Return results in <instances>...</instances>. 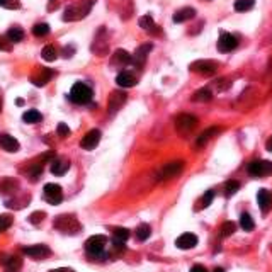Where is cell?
<instances>
[{
    "label": "cell",
    "mask_w": 272,
    "mask_h": 272,
    "mask_svg": "<svg viewBox=\"0 0 272 272\" xmlns=\"http://www.w3.org/2000/svg\"><path fill=\"white\" fill-rule=\"evenodd\" d=\"M191 272H208V270H206V267H204V265L196 264V265L191 267Z\"/></svg>",
    "instance_id": "7bdbcfd3"
},
{
    "label": "cell",
    "mask_w": 272,
    "mask_h": 272,
    "mask_svg": "<svg viewBox=\"0 0 272 272\" xmlns=\"http://www.w3.org/2000/svg\"><path fill=\"white\" fill-rule=\"evenodd\" d=\"M238 46V41L233 34L230 33H221L220 39H218V51L220 53H230Z\"/></svg>",
    "instance_id": "52a82bcc"
},
{
    "label": "cell",
    "mask_w": 272,
    "mask_h": 272,
    "mask_svg": "<svg viewBox=\"0 0 272 272\" xmlns=\"http://www.w3.org/2000/svg\"><path fill=\"white\" fill-rule=\"evenodd\" d=\"M236 231V225L233 221H226V223H223L221 225V228H220V235L223 236V238H226V236H231Z\"/></svg>",
    "instance_id": "f546056e"
},
{
    "label": "cell",
    "mask_w": 272,
    "mask_h": 272,
    "mask_svg": "<svg viewBox=\"0 0 272 272\" xmlns=\"http://www.w3.org/2000/svg\"><path fill=\"white\" fill-rule=\"evenodd\" d=\"M151 44H141L140 48H136V51H135V55H131V65H135V66H143L145 65V61H146V58H148L150 55V51H151Z\"/></svg>",
    "instance_id": "9c48e42d"
},
{
    "label": "cell",
    "mask_w": 272,
    "mask_h": 272,
    "mask_svg": "<svg viewBox=\"0 0 272 272\" xmlns=\"http://www.w3.org/2000/svg\"><path fill=\"white\" fill-rule=\"evenodd\" d=\"M265 148L269 150V151H272V136L269 138V140H267V143H265Z\"/></svg>",
    "instance_id": "f6af8a7d"
},
{
    "label": "cell",
    "mask_w": 272,
    "mask_h": 272,
    "mask_svg": "<svg viewBox=\"0 0 272 272\" xmlns=\"http://www.w3.org/2000/svg\"><path fill=\"white\" fill-rule=\"evenodd\" d=\"M213 198H215V193H213V191H206L203 199H201V208H208L209 204L213 203Z\"/></svg>",
    "instance_id": "f35d334b"
},
{
    "label": "cell",
    "mask_w": 272,
    "mask_h": 272,
    "mask_svg": "<svg viewBox=\"0 0 272 272\" xmlns=\"http://www.w3.org/2000/svg\"><path fill=\"white\" fill-rule=\"evenodd\" d=\"M182 168H184V162H182V160L170 162L162 168V173H160V175H162V179H172V177L179 175L182 172Z\"/></svg>",
    "instance_id": "7c38bea8"
},
{
    "label": "cell",
    "mask_w": 272,
    "mask_h": 272,
    "mask_svg": "<svg viewBox=\"0 0 272 272\" xmlns=\"http://www.w3.org/2000/svg\"><path fill=\"white\" fill-rule=\"evenodd\" d=\"M46 216L43 211H36V213H33V215L29 216V223H33V225H38V223H41L43 221V218Z\"/></svg>",
    "instance_id": "60d3db41"
},
{
    "label": "cell",
    "mask_w": 272,
    "mask_h": 272,
    "mask_svg": "<svg viewBox=\"0 0 272 272\" xmlns=\"http://www.w3.org/2000/svg\"><path fill=\"white\" fill-rule=\"evenodd\" d=\"M48 272H75L73 269H70V267H60V269H51Z\"/></svg>",
    "instance_id": "ee69618b"
},
{
    "label": "cell",
    "mask_w": 272,
    "mask_h": 272,
    "mask_svg": "<svg viewBox=\"0 0 272 272\" xmlns=\"http://www.w3.org/2000/svg\"><path fill=\"white\" fill-rule=\"evenodd\" d=\"M4 265H6V272H19L21 265H22V258L17 255H11V257H7L6 262H4Z\"/></svg>",
    "instance_id": "7402d4cb"
},
{
    "label": "cell",
    "mask_w": 272,
    "mask_h": 272,
    "mask_svg": "<svg viewBox=\"0 0 272 272\" xmlns=\"http://www.w3.org/2000/svg\"><path fill=\"white\" fill-rule=\"evenodd\" d=\"M257 201H258V208H260L262 213H269L272 208V194L270 191L267 189H260L257 193Z\"/></svg>",
    "instance_id": "9a60e30c"
},
{
    "label": "cell",
    "mask_w": 272,
    "mask_h": 272,
    "mask_svg": "<svg viewBox=\"0 0 272 272\" xmlns=\"http://www.w3.org/2000/svg\"><path fill=\"white\" fill-rule=\"evenodd\" d=\"M253 6H255V0H236V2H235V11L245 12V11H250Z\"/></svg>",
    "instance_id": "836d02e7"
},
{
    "label": "cell",
    "mask_w": 272,
    "mask_h": 272,
    "mask_svg": "<svg viewBox=\"0 0 272 272\" xmlns=\"http://www.w3.org/2000/svg\"><path fill=\"white\" fill-rule=\"evenodd\" d=\"M211 90L209 88H201V90H198L194 94V97H193V101L196 102H208V101H211Z\"/></svg>",
    "instance_id": "d6a6232c"
},
{
    "label": "cell",
    "mask_w": 272,
    "mask_h": 272,
    "mask_svg": "<svg viewBox=\"0 0 272 272\" xmlns=\"http://www.w3.org/2000/svg\"><path fill=\"white\" fill-rule=\"evenodd\" d=\"M85 12H87V11H82V9H78L77 6H72V7H68V9L65 11L63 19H65V21H77V19H80V17L85 16Z\"/></svg>",
    "instance_id": "603a6c76"
},
{
    "label": "cell",
    "mask_w": 272,
    "mask_h": 272,
    "mask_svg": "<svg viewBox=\"0 0 272 272\" xmlns=\"http://www.w3.org/2000/svg\"><path fill=\"white\" fill-rule=\"evenodd\" d=\"M17 189V182L14 179H2L0 180V193H12Z\"/></svg>",
    "instance_id": "1f68e13d"
},
{
    "label": "cell",
    "mask_w": 272,
    "mask_h": 272,
    "mask_svg": "<svg viewBox=\"0 0 272 272\" xmlns=\"http://www.w3.org/2000/svg\"><path fill=\"white\" fill-rule=\"evenodd\" d=\"M0 51H11V44L4 41V38L0 36Z\"/></svg>",
    "instance_id": "b9f144b4"
},
{
    "label": "cell",
    "mask_w": 272,
    "mask_h": 272,
    "mask_svg": "<svg viewBox=\"0 0 272 272\" xmlns=\"http://www.w3.org/2000/svg\"><path fill=\"white\" fill-rule=\"evenodd\" d=\"M7 39L11 43H21L24 39V31L21 28H12L7 31Z\"/></svg>",
    "instance_id": "4316f807"
},
{
    "label": "cell",
    "mask_w": 272,
    "mask_h": 272,
    "mask_svg": "<svg viewBox=\"0 0 272 272\" xmlns=\"http://www.w3.org/2000/svg\"><path fill=\"white\" fill-rule=\"evenodd\" d=\"M248 172L255 177H265L272 173V162L269 160H253L248 163Z\"/></svg>",
    "instance_id": "5b68a950"
},
{
    "label": "cell",
    "mask_w": 272,
    "mask_h": 272,
    "mask_svg": "<svg viewBox=\"0 0 272 272\" xmlns=\"http://www.w3.org/2000/svg\"><path fill=\"white\" fill-rule=\"evenodd\" d=\"M48 33H50V26H48L46 22L36 24V26H34V28H33V34H34V36H39V38H41V36H46Z\"/></svg>",
    "instance_id": "e575fe53"
},
{
    "label": "cell",
    "mask_w": 272,
    "mask_h": 272,
    "mask_svg": "<svg viewBox=\"0 0 272 272\" xmlns=\"http://www.w3.org/2000/svg\"><path fill=\"white\" fill-rule=\"evenodd\" d=\"M198 242L199 240L194 233H184L175 240V245L180 250H189V248H194L196 245H198Z\"/></svg>",
    "instance_id": "4fadbf2b"
},
{
    "label": "cell",
    "mask_w": 272,
    "mask_h": 272,
    "mask_svg": "<svg viewBox=\"0 0 272 272\" xmlns=\"http://www.w3.org/2000/svg\"><path fill=\"white\" fill-rule=\"evenodd\" d=\"M70 168V162L66 158H55L51 162V173L55 175H65Z\"/></svg>",
    "instance_id": "d6986e66"
},
{
    "label": "cell",
    "mask_w": 272,
    "mask_h": 272,
    "mask_svg": "<svg viewBox=\"0 0 272 272\" xmlns=\"http://www.w3.org/2000/svg\"><path fill=\"white\" fill-rule=\"evenodd\" d=\"M151 235V228L150 225H146V223H141V225H138L136 228V236L140 242H145V240H148Z\"/></svg>",
    "instance_id": "83f0119b"
},
{
    "label": "cell",
    "mask_w": 272,
    "mask_h": 272,
    "mask_svg": "<svg viewBox=\"0 0 272 272\" xmlns=\"http://www.w3.org/2000/svg\"><path fill=\"white\" fill-rule=\"evenodd\" d=\"M240 226H242L245 231H252L255 228V223H253L252 216L248 215V213H243V215L240 216Z\"/></svg>",
    "instance_id": "f1b7e54d"
},
{
    "label": "cell",
    "mask_w": 272,
    "mask_h": 272,
    "mask_svg": "<svg viewBox=\"0 0 272 272\" xmlns=\"http://www.w3.org/2000/svg\"><path fill=\"white\" fill-rule=\"evenodd\" d=\"M124 102H126V94L114 90L109 97V111L111 113H116V111L121 109V106L124 104Z\"/></svg>",
    "instance_id": "e0dca14e"
},
{
    "label": "cell",
    "mask_w": 272,
    "mask_h": 272,
    "mask_svg": "<svg viewBox=\"0 0 272 272\" xmlns=\"http://www.w3.org/2000/svg\"><path fill=\"white\" fill-rule=\"evenodd\" d=\"M215 272H225V270H223L221 267H216V269H215Z\"/></svg>",
    "instance_id": "c3c4849f"
},
{
    "label": "cell",
    "mask_w": 272,
    "mask_h": 272,
    "mask_svg": "<svg viewBox=\"0 0 272 272\" xmlns=\"http://www.w3.org/2000/svg\"><path fill=\"white\" fill-rule=\"evenodd\" d=\"M138 24H140V28H143L145 31H148V33H160V29H158V26L153 22V17L151 16H143V17H140V21H138Z\"/></svg>",
    "instance_id": "44dd1931"
},
{
    "label": "cell",
    "mask_w": 272,
    "mask_h": 272,
    "mask_svg": "<svg viewBox=\"0 0 272 272\" xmlns=\"http://www.w3.org/2000/svg\"><path fill=\"white\" fill-rule=\"evenodd\" d=\"M108 243V238L104 235H94L85 242V250L90 257H104V248Z\"/></svg>",
    "instance_id": "3957f363"
},
{
    "label": "cell",
    "mask_w": 272,
    "mask_h": 272,
    "mask_svg": "<svg viewBox=\"0 0 272 272\" xmlns=\"http://www.w3.org/2000/svg\"><path fill=\"white\" fill-rule=\"evenodd\" d=\"M128 238H129V230L128 228H121V226H118V228L113 230V242L126 243Z\"/></svg>",
    "instance_id": "cb8c5ba5"
},
{
    "label": "cell",
    "mask_w": 272,
    "mask_h": 272,
    "mask_svg": "<svg viewBox=\"0 0 272 272\" xmlns=\"http://www.w3.org/2000/svg\"><path fill=\"white\" fill-rule=\"evenodd\" d=\"M22 119H24V123H28V124H36V123H41L43 116L39 111L31 109V111H26L24 116H22Z\"/></svg>",
    "instance_id": "d4e9b609"
},
{
    "label": "cell",
    "mask_w": 272,
    "mask_h": 272,
    "mask_svg": "<svg viewBox=\"0 0 272 272\" xmlns=\"http://www.w3.org/2000/svg\"><path fill=\"white\" fill-rule=\"evenodd\" d=\"M218 133H220V128H209V129H206V131H203V133H201V135L198 136V145H199V146L206 145L213 136L218 135Z\"/></svg>",
    "instance_id": "484cf974"
},
{
    "label": "cell",
    "mask_w": 272,
    "mask_h": 272,
    "mask_svg": "<svg viewBox=\"0 0 272 272\" xmlns=\"http://www.w3.org/2000/svg\"><path fill=\"white\" fill-rule=\"evenodd\" d=\"M68 97H70V101L75 102V104H88L94 97V92H92V88L85 85L83 82H77V83H73Z\"/></svg>",
    "instance_id": "6da1fadb"
},
{
    "label": "cell",
    "mask_w": 272,
    "mask_h": 272,
    "mask_svg": "<svg viewBox=\"0 0 272 272\" xmlns=\"http://www.w3.org/2000/svg\"><path fill=\"white\" fill-rule=\"evenodd\" d=\"M56 133H58V136L66 138V136L70 135V128L66 126L65 123H60V124H58V128H56Z\"/></svg>",
    "instance_id": "ab89813d"
},
{
    "label": "cell",
    "mask_w": 272,
    "mask_h": 272,
    "mask_svg": "<svg viewBox=\"0 0 272 272\" xmlns=\"http://www.w3.org/2000/svg\"><path fill=\"white\" fill-rule=\"evenodd\" d=\"M0 111H2V102H0Z\"/></svg>",
    "instance_id": "681fc988"
},
{
    "label": "cell",
    "mask_w": 272,
    "mask_h": 272,
    "mask_svg": "<svg viewBox=\"0 0 272 272\" xmlns=\"http://www.w3.org/2000/svg\"><path fill=\"white\" fill-rule=\"evenodd\" d=\"M0 6H7V0H0Z\"/></svg>",
    "instance_id": "7dc6e473"
},
{
    "label": "cell",
    "mask_w": 272,
    "mask_h": 272,
    "mask_svg": "<svg viewBox=\"0 0 272 272\" xmlns=\"http://www.w3.org/2000/svg\"><path fill=\"white\" fill-rule=\"evenodd\" d=\"M194 16H196V11L193 7H184V9H180V11H177L175 14H173V22H186V21H191V19H194Z\"/></svg>",
    "instance_id": "ffe728a7"
},
{
    "label": "cell",
    "mask_w": 272,
    "mask_h": 272,
    "mask_svg": "<svg viewBox=\"0 0 272 272\" xmlns=\"http://www.w3.org/2000/svg\"><path fill=\"white\" fill-rule=\"evenodd\" d=\"M16 104L17 106H24V99H16Z\"/></svg>",
    "instance_id": "bcb514c9"
},
{
    "label": "cell",
    "mask_w": 272,
    "mask_h": 272,
    "mask_svg": "<svg viewBox=\"0 0 272 272\" xmlns=\"http://www.w3.org/2000/svg\"><path fill=\"white\" fill-rule=\"evenodd\" d=\"M111 65L119 66V68H123V66H126V65H131V55H129L128 51H124V50H118L113 55Z\"/></svg>",
    "instance_id": "ac0fdd59"
},
{
    "label": "cell",
    "mask_w": 272,
    "mask_h": 272,
    "mask_svg": "<svg viewBox=\"0 0 272 272\" xmlns=\"http://www.w3.org/2000/svg\"><path fill=\"white\" fill-rule=\"evenodd\" d=\"M51 75H53V73L50 72V70H43L39 77H33V83H36V85H44V83H46L48 80H50Z\"/></svg>",
    "instance_id": "d590c367"
},
{
    "label": "cell",
    "mask_w": 272,
    "mask_h": 272,
    "mask_svg": "<svg viewBox=\"0 0 272 272\" xmlns=\"http://www.w3.org/2000/svg\"><path fill=\"white\" fill-rule=\"evenodd\" d=\"M196 124H198V119L191 114H180V116H177V119H175V128L179 133L193 131L196 128Z\"/></svg>",
    "instance_id": "8992f818"
},
{
    "label": "cell",
    "mask_w": 272,
    "mask_h": 272,
    "mask_svg": "<svg viewBox=\"0 0 272 272\" xmlns=\"http://www.w3.org/2000/svg\"><path fill=\"white\" fill-rule=\"evenodd\" d=\"M99 141H101V131H99V129H90V131H88L87 135L82 138L80 146H82L83 150L90 151V150L96 148L97 145H99Z\"/></svg>",
    "instance_id": "30bf717a"
},
{
    "label": "cell",
    "mask_w": 272,
    "mask_h": 272,
    "mask_svg": "<svg viewBox=\"0 0 272 272\" xmlns=\"http://www.w3.org/2000/svg\"><path fill=\"white\" fill-rule=\"evenodd\" d=\"M41 56L44 61H55L58 58V53L55 50V46H44L41 50Z\"/></svg>",
    "instance_id": "4dcf8cb0"
},
{
    "label": "cell",
    "mask_w": 272,
    "mask_h": 272,
    "mask_svg": "<svg viewBox=\"0 0 272 272\" xmlns=\"http://www.w3.org/2000/svg\"><path fill=\"white\" fill-rule=\"evenodd\" d=\"M12 221H14L12 215H2V216H0V233H2V231H6L9 226L12 225Z\"/></svg>",
    "instance_id": "74e56055"
},
{
    "label": "cell",
    "mask_w": 272,
    "mask_h": 272,
    "mask_svg": "<svg viewBox=\"0 0 272 272\" xmlns=\"http://www.w3.org/2000/svg\"><path fill=\"white\" fill-rule=\"evenodd\" d=\"M136 75L133 72H128V70H123V72H119V75L116 77V83H118L119 87L123 88H129V87H135L136 85Z\"/></svg>",
    "instance_id": "5bb4252c"
},
{
    "label": "cell",
    "mask_w": 272,
    "mask_h": 272,
    "mask_svg": "<svg viewBox=\"0 0 272 272\" xmlns=\"http://www.w3.org/2000/svg\"><path fill=\"white\" fill-rule=\"evenodd\" d=\"M216 68H218L216 61H211V60H199L191 65V70L201 75H211L216 72Z\"/></svg>",
    "instance_id": "ba28073f"
},
{
    "label": "cell",
    "mask_w": 272,
    "mask_h": 272,
    "mask_svg": "<svg viewBox=\"0 0 272 272\" xmlns=\"http://www.w3.org/2000/svg\"><path fill=\"white\" fill-rule=\"evenodd\" d=\"M240 189V184L236 180H228L225 184V193H226V196H233V194H236V191Z\"/></svg>",
    "instance_id": "8d00e7d4"
},
{
    "label": "cell",
    "mask_w": 272,
    "mask_h": 272,
    "mask_svg": "<svg viewBox=\"0 0 272 272\" xmlns=\"http://www.w3.org/2000/svg\"><path fill=\"white\" fill-rule=\"evenodd\" d=\"M55 228L63 231V233L75 235V233H78V231L82 230V226H80V223L77 221V218H75V216L61 215V216H58L55 220Z\"/></svg>",
    "instance_id": "7a4b0ae2"
},
{
    "label": "cell",
    "mask_w": 272,
    "mask_h": 272,
    "mask_svg": "<svg viewBox=\"0 0 272 272\" xmlns=\"http://www.w3.org/2000/svg\"><path fill=\"white\" fill-rule=\"evenodd\" d=\"M43 199L51 206H56L63 201V191L58 184H46L43 189Z\"/></svg>",
    "instance_id": "277c9868"
},
{
    "label": "cell",
    "mask_w": 272,
    "mask_h": 272,
    "mask_svg": "<svg viewBox=\"0 0 272 272\" xmlns=\"http://www.w3.org/2000/svg\"><path fill=\"white\" fill-rule=\"evenodd\" d=\"M0 148L9 151V153H16V151H19L21 145H19V141H17L14 136L0 135Z\"/></svg>",
    "instance_id": "2e32d148"
},
{
    "label": "cell",
    "mask_w": 272,
    "mask_h": 272,
    "mask_svg": "<svg viewBox=\"0 0 272 272\" xmlns=\"http://www.w3.org/2000/svg\"><path fill=\"white\" fill-rule=\"evenodd\" d=\"M22 252L31 258H36V260H41V258L51 255V250L46 245H31V247H26Z\"/></svg>",
    "instance_id": "8fae6325"
}]
</instances>
